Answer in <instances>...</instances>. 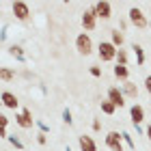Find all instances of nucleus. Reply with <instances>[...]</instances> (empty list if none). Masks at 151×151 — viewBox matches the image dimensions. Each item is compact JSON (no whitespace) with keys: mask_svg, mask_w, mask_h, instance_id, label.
Wrapping results in <instances>:
<instances>
[{"mask_svg":"<svg viewBox=\"0 0 151 151\" xmlns=\"http://www.w3.org/2000/svg\"><path fill=\"white\" fill-rule=\"evenodd\" d=\"M116 52H119V47H114L110 41H101L99 47H97L99 60H104V63H110V60H114V58H116Z\"/></svg>","mask_w":151,"mask_h":151,"instance_id":"nucleus-1","label":"nucleus"},{"mask_svg":"<svg viewBox=\"0 0 151 151\" xmlns=\"http://www.w3.org/2000/svg\"><path fill=\"white\" fill-rule=\"evenodd\" d=\"M76 50H78L82 56H88L93 52V39L88 37V32H80L76 37Z\"/></svg>","mask_w":151,"mask_h":151,"instance_id":"nucleus-2","label":"nucleus"},{"mask_svg":"<svg viewBox=\"0 0 151 151\" xmlns=\"http://www.w3.org/2000/svg\"><path fill=\"white\" fill-rule=\"evenodd\" d=\"M127 17H129V22H132L138 30H142V28H147V26H149L145 13H142L138 6H132V9H129V13H127Z\"/></svg>","mask_w":151,"mask_h":151,"instance_id":"nucleus-3","label":"nucleus"},{"mask_svg":"<svg viewBox=\"0 0 151 151\" xmlns=\"http://www.w3.org/2000/svg\"><path fill=\"white\" fill-rule=\"evenodd\" d=\"M11 11H13V15H15V19H19V22H26V19L30 17V6L26 2H22V0L13 2L11 4Z\"/></svg>","mask_w":151,"mask_h":151,"instance_id":"nucleus-4","label":"nucleus"},{"mask_svg":"<svg viewBox=\"0 0 151 151\" xmlns=\"http://www.w3.org/2000/svg\"><path fill=\"white\" fill-rule=\"evenodd\" d=\"M106 147L110 151H123L125 142H123V136L119 132H108L106 134Z\"/></svg>","mask_w":151,"mask_h":151,"instance_id":"nucleus-5","label":"nucleus"},{"mask_svg":"<svg viewBox=\"0 0 151 151\" xmlns=\"http://www.w3.org/2000/svg\"><path fill=\"white\" fill-rule=\"evenodd\" d=\"M15 123H17V125L22 127V129H30V127H32V123H37V121L32 119V112L28 110V108H24V110L19 112V114H15Z\"/></svg>","mask_w":151,"mask_h":151,"instance_id":"nucleus-6","label":"nucleus"},{"mask_svg":"<svg viewBox=\"0 0 151 151\" xmlns=\"http://www.w3.org/2000/svg\"><path fill=\"white\" fill-rule=\"evenodd\" d=\"M106 99L112 101L116 108L125 106V95H123V91H121L119 86H110V88H108V97H106Z\"/></svg>","mask_w":151,"mask_h":151,"instance_id":"nucleus-7","label":"nucleus"},{"mask_svg":"<svg viewBox=\"0 0 151 151\" xmlns=\"http://www.w3.org/2000/svg\"><path fill=\"white\" fill-rule=\"evenodd\" d=\"M82 26H84V30H95V26H97V15H95L93 6L82 13Z\"/></svg>","mask_w":151,"mask_h":151,"instance_id":"nucleus-8","label":"nucleus"},{"mask_svg":"<svg viewBox=\"0 0 151 151\" xmlns=\"http://www.w3.org/2000/svg\"><path fill=\"white\" fill-rule=\"evenodd\" d=\"M93 9H95V15H97V19H108L112 15V4L110 2H95L93 4Z\"/></svg>","mask_w":151,"mask_h":151,"instance_id":"nucleus-9","label":"nucleus"},{"mask_svg":"<svg viewBox=\"0 0 151 151\" xmlns=\"http://www.w3.org/2000/svg\"><path fill=\"white\" fill-rule=\"evenodd\" d=\"M0 99H2V106H4V108H9V110H15V108L19 106L17 95H15V93H11V91H2Z\"/></svg>","mask_w":151,"mask_h":151,"instance_id":"nucleus-10","label":"nucleus"},{"mask_svg":"<svg viewBox=\"0 0 151 151\" xmlns=\"http://www.w3.org/2000/svg\"><path fill=\"white\" fill-rule=\"evenodd\" d=\"M129 119H132L134 125H140V123L145 121V108H142L140 104H134L132 108H129Z\"/></svg>","mask_w":151,"mask_h":151,"instance_id":"nucleus-11","label":"nucleus"},{"mask_svg":"<svg viewBox=\"0 0 151 151\" xmlns=\"http://www.w3.org/2000/svg\"><path fill=\"white\" fill-rule=\"evenodd\" d=\"M78 145H80V151H97V142L93 140V136H86V134L78 136Z\"/></svg>","mask_w":151,"mask_h":151,"instance_id":"nucleus-12","label":"nucleus"},{"mask_svg":"<svg viewBox=\"0 0 151 151\" xmlns=\"http://www.w3.org/2000/svg\"><path fill=\"white\" fill-rule=\"evenodd\" d=\"M121 91H123V95H125V97H129V99H136V97H138V86H136L134 84V82H123V88H121Z\"/></svg>","mask_w":151,"mask_h":151,"instance_id":"nucleus-13","label":"nucleus"},{"mask_svg":"<svg viewBox=\"0 0 151 151\" xmlns=\"http://www.w3.org/2000/svg\"><path fill=\"white\" fill-rule=\"evenodd\" d=\"M9 54H11L15 60H19V63H24V60H26V54H24V47H22V45H15V43H13V45L9 47Z\"/></svg>","mask_w":151,"mask_h":151,"instance_id":"nucleus-14","label":"nucleus"},{"mask_svg":"<svg viewBox=\"0 0 151 151\" xmlns=\"http://www.w3.org/2000/svg\"><path fill=\"white\" fill-rule=\"evenodd\" d=\"M123 41H125V37H123V32H121L119 28H114V30H110V43H112L114 47H119V50H121Z\"/></svg>","mask_w":151,"mask_h":151,"instance_id":"nucleus-15","label":"nucleus"},{"mask_svg":"<svg viewBox=\"0 0 151 151\" xmlns=\"http://www.w3.org/2000/svg\"><path fill=\"white\" fill-rule=\"evenodd\" d=\"M112 73H114V78H119V80H123V82H127V78H129V69H127L125 65H114Z\"/></svg>","mask_w":151,"mask_h":151,"instance_id":"nucleus-16","label":"nucleus"},{"mask_svg":"<svg viewBox=\"0 0 151 151\" xmlns=\"http://www.w3.org/2000/svg\"><path fill=\"white\" fill-rule=\"evenodd\" d=\"M132 50H134V54H136V63H138V65H145V50H142V45L134 43Z\"/></svg>","mask_w":151,"mask_h":151,"instance_id":"nucleus-17","label":"nucleus"},{"mask_svg":"<svg viewBox=\"0 0 151 151\" xmlns=\"http://www.w3.org/2000/svg\"><path fill=\"white\" fill-rule=\"evenodd\" d=\"M13 76H15V73H13L9 67H0V80H2V82H11Z\"/></svg>","mask_w":151,"mask_h":151,"instance_id":"nucleus-18","label":"nucleus"},{"mask_svg":"<svg viewBox=\"0 0 151 151\" xmlns=\"http://www.w3.org/2000/svg\"><path fill=\"white\" fill-rule=\"evenodd\" d=\"M114 110H116V106L112 104V101H108V99L101 101V112L104 114H114Z\"/></svg>","mask_w":151,"mask_h":151,"instance_id":"nucleus-19","label":"nucleus"},{"mask_svg":"<svg viewBox=\"0 0 151 151\" xmlns=\"http://www.w3.org/2000/svg\"><path fill=\"white\" fill-rule=\"evenodd\" d=\"M6 127H9V116L2 114V116H0V134H2V138H9V134H6Z\"/></svg>","mask_w":151,"mask_h":151,"instance_id":"nucleus-20","label":"nucleus"},{"mask_svg":"<svg viewBox=\"0 0 151 151\" xmlns=\"http://www.w3.org/2000/svg\"><path fill=\"white\" fill-rule=\"evenodd\" d=\"M116 65H125V67H127V52H125V50H119V52H116Z\"/></svg>","mask_w":151,"mask_h":151,"instance_id":"nucleus-21","label":"nucleus"},{"mask_svg":"<svg viewBox=\"0 0 151 151\" xmlns=\"http://www.w3.org/2000/svg\"><path fill=\"white\" fill-rule=\"evenodd\" d=\"M121 136H123V142L127 145V149H136V142H134V138L127 132H121Z\"/></svg>","mask_w":151,"mask_h":151,"instance_id":"nucleus-22","label":"nucleus"},{"mask_svg":"<svg viewBox=\"0 0 151 151\" xmlns=\"http://www.w3.org/2000/svg\"><path fill=\"white\" fill-rule=\"evenodd\" d=\"M6 140H9V142H11V145L15 147V149H24V142L19 140V138H17L15 134H11V136H9V138H6Z\"/></svg>","mask_w":151,"mask_h":151,"instance_id":"nucleus-23","label":"nucleus"},{"mask_svg":"<svg viewBox=\"0 0 151 151\" xmlns=\"http://www.w3.org/2000/svg\"><path fill=\"white\" fill-rule=\"evenodd\" d=\"M63 121L67 123V125H71V123H73V119H71V110H69V108H65V110H63Z\"/></svg>","mask_w":151,"mask_h":151,"instance_id":"nucleus-24","label":"nucleus"},{"mask_svg":"<svg viewBox=\"0 0 151 151\" xmlns=\"http://www.w3.org/2000/svg\"><path fill=\"white\" fill-rule=\"evenodd\" d=\"M6 37H9V26L2 24V32H0V41H6Z\"/></svg>","mask_w":151,"mask_h":151,"instance_id":"nucleus-25","label":"nucleus"},{"mask_svg":"<svg viewBox=\"0 0 151 151\" xmlns=\"http://www.w3.org/2000/svg\"><path fill=\"white\" fill-rule=\"evenodd\" d=\"M37 125H39V129H41L43 134H47V132H50V127H47V125H45V123L41 121V119H37Z\"/></svg>","mask_w":151,"mask_h":151,"instance_id":"nucleus-26","label":"nucleus"},{"mask_svg":"<svg viewBox=\"0 0 151 151\" xmlns=\"http://www.w3.org/2000/svg\"><path fill=\"white\" fill-rule=\"evenodd\" d=\"M91 76H95V78H101V67H91Z\"/></svg>","mask_w":151,"mask_h":151,"instance_id":"nucleus-27","label":"nucleus"},{"mask_svg":"<svg viewBox=\"0 0 151 151\" xmlns=\"http://www.w3.org/2000/svg\"><path fill=\"white\" fill-rule=\"evenodd\" d=\"M37 142H39V145H45V142H47V136H45L43 132H39V134H37Z\"/></svg>","mask_w":151,"mask_h":151,"instance_id":"nucleus-28","label":"nucleus"},{"mask_svg":"<svg viewBox=\"0 0 151 151\" xmlns=\"http://www.w3.org/2000/svg\"><path fill=\"white\" fill-rule=\"evenodd\" d=\"M145 91L151 95V76H147V78H145Z\"/></svg>","mask_w":151,"mask_h":151,"instance_id":"nucleus-29","label":"nucleus"},{"mask_svg":"<svg viewBox=\"0 0 151 151\" xmlns=\"http://www.w3.org/2000/svg\"><path fill=\"white\" fill-rule=\"evenodd\" d=\"M99 129H101V123L95 119V121H93V132H99Z\"/></svg>","mask_w":151,"mask_h":151,"instance_id":"nucleus-30","label":"nucleus"},{"mask_svg":"<svg viewBox=\"0 0 151 151\" xmlns=\"http://www.w3.org/2000/svg\"><path fill=\"white\" fill-rule=\"evenodd\" d=\"M119 26H121V32H123V30L127 28V19H121V22H119Z\"/></svg>","mask_w":151,"mask_h":151,"instance_id":"nucleus-31","label":"nucleus"},{"mask_svg":"<svg viewBox=\"0 0 151 151\" xmlns=\"http://www.w3.org/2000/svg\"><path fill=\"white\" fill-rule=\"evenodd\" d=\"M145 132H147V138H149V142H151V125H147Z\"/></svg>","mask_w":151,"mask_h":151,"instance_id":"nucleus-32","label":"nucleus"},{"mask_svg":"<svg viewBox=\"0 0 151 151\" xmlns=\"http://www.w3.org/2000/svg\"><path fill=\"white\" fill-rule=\"evenodd\" d=\"M65 151H71V149H69V147H67V149H65Z\"/></svg>","mask_w":151,"mask_h":151,"instance_id":"nucleus-33","label":"nucleus"}]
</instances>
